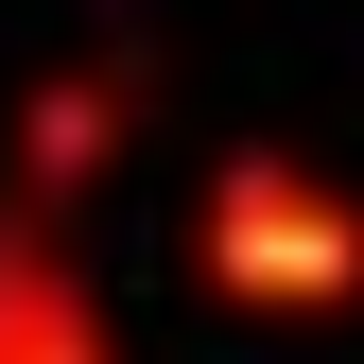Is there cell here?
I'll list each match as a JSON object with an SVG mask.
<instances>
[{
	"instance_id": "cell-1",
	"label": "cell",
	"mask_w": 364,
	"mask_h": 364,
	"mask_svg": "<svg viewBox=\"0 0 364 364\" xmlns=\"http://www.w3.org/2000/svg\"><path fill=\"white\" fill-rule=\"evenodd\" d=\"M191 278L260 330H330V312H364V191L295 139H243L191 191Z\"/></svg>"
},
{
	"instance_id": "cell-2",
	"label": "cell",
	"mask_w": 364,
	"mask_h": 364,
	"mask_svg": "<svg viewBox=\"0 0 364 364\" xmlns=\"http://www.w3.org/2000/svg\"><path fill=\"white\" fill-rule=\"evenodd\" d=\"M139 122H156V53H139V35H87V53H53V70L18 87V156H0V191L87 208L122 156H139Z\"/></svg>"
},
{
	"instance_id": "cell-3",
	"label": "cell",
	"mask_w": 364,
	"mask_h": 364,
	"mask_svg": "<svg viewBox=\"0 0 364 364\" xmlns=\"http://www.w3.org/2000/svg\"><path fill=\"white\" fill-rule=\"evenodd\" d=\"M0 364H122V312L70 260V208L35 191H0Z\"/></svg>"
}]
</instances>
